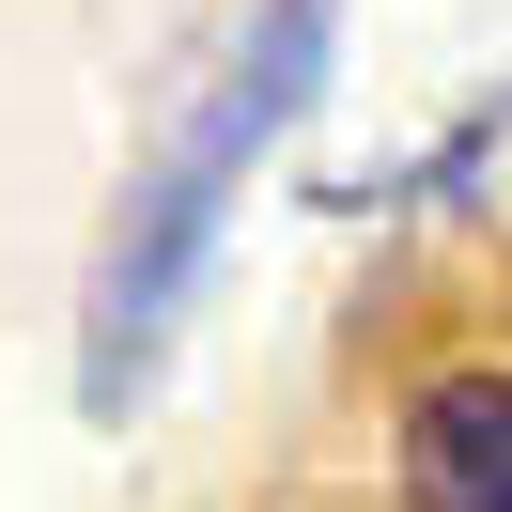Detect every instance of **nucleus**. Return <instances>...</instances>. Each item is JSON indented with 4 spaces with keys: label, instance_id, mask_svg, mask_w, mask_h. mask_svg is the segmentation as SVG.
Listing matches in <instances>:
<instances>
[{
    "label": "nucleus",
    "instance_id": "obj_1",
    "mask_svg": "<svg viewBox=\"0 0 512 512\" xmlns=\"http://www.w3.org/2000/svg\"><path fill=\"white\" fill-rule=\"evenodd\" d=\"M326 63H342V0H233L218 63L171 94V125L140 140L125 202H109L94 295H78V373H94V404H140V388H156L171 326H187L202 264H218V233H233V187L280 156V125L326 94Z\"/></svg>",
    "mask_w": 512,
    "mask_h": 512
},
{
    "label": "nucleus",
    "instance_id": "obj_2",
    "mask_svg": "<svg viewBox=\"0 0 512 512\" xmlns=\"http://www.w3.org/2000/svg\"><path fill=\"white\" fill-rule=\"evenodd\" d=\"M388 481H404V512H512V373H419Z\"/></svg>",
    "mask_w": 512,
    "mask_h": 512
}]
</instances>
